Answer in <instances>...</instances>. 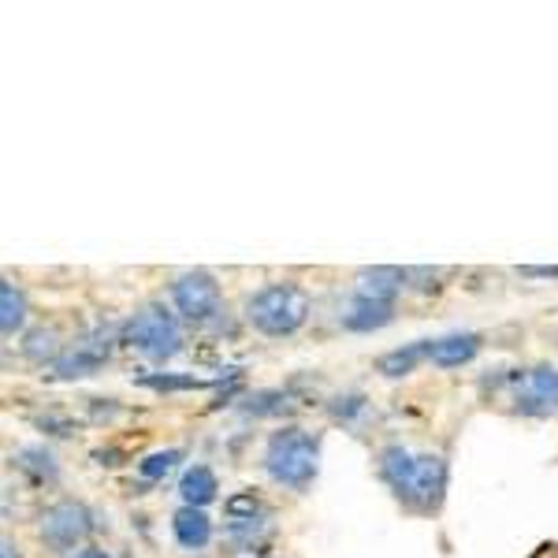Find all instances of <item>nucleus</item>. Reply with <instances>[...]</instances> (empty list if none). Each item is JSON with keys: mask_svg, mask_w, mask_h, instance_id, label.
<instances>
[{"mask_svg": "<svg viewBox=\"0 0 558 558\" xmlns=\"http://www.w3.org/2000/svg\"><path fill=\"white\" fill-rule=\"evenodd\" d=\"M246 317L265 336H294L310 317V294L294 283H268L246 302Z\"/></svg>", "mask_w": 558, "mask_h": 558, "instance_id": "obj_2", "label": "nucleus"}, {"mask_svg": "<svg viewBox=\"0 0 558 558\" xmlns=\"http://www.w3.org/2000/svg\"><path fill=\"white\" fill-rule=\"evenodd\" d=\"M172 525H175V539H179L183 547H191V551H197V547H205V544H209V536H213L209 518H205L197 507H183V510H179V514L172 518Z\"/></svg>", "mask_w": 558, "mask_h": 558, "instance_id": "obj_11", "label": "nucleus"}, {"mask_svg": "<svg viewBox=\"0 0 558 558\" xmlns=\"http://www.w3.org/2000/svg\"><path fill=\"white\" fill-rule=\"evenodd\" d=\"M23 317H26V302H23V291L15 283H0V328L4 336H15L23 328Z\"/></svg>", "mask_w": 558, "mask_h": 558, "instance_id": "obj_14", "label": "nucleus"}, {"mask_svg": "<svg viewBox=\"0 0 558 558\" xmlns=\"http://www.w3.org/2000/svg\"><path fill=\"white\" fill-rule=\"evenodd\" d=\"M317 458L320 447L310 432L302 428H283L268 439L265 447V470L272 481L287 484V488H305L317 476Z\"/></svg>", "mask_w": 558, "mask_h": 558, "instance_id": "obj_3", "label": "nucleus"}, {"mask_svg": "<svg viewBox=\"0 0 558 558\" xmlns=\"http://www.w3.org/2000/svg\"><path fill=\"white\" fill-rule=\"evenodd\" d=\"M380 473L413 507H436L447 488V462L439 454H410L407 447H387Z\"/></svg>", "mask_w": 558, "mask_h": 558, "instance_id": "obj_1", "label": "nucleus"}, {"mask_svg": "<svg viewBox=\"0 0 558 558\" xmlns=\"http://www.w3.org/2000/svg\"><path fill=\"white\" fill-rule=\"evenodd\" d=\"M0 551H4V558H20V547H15L12 539H4V544H0Z\"/></svg>", "mask_w": 558, "mask_h": 558, "instance_id": "obj_20", "label": "nucleus"}, {"mask_svg": "<svg viewBox=\"0 0 558 558\" xmlns=\"http://www.w3.org/2000/svg\"><path fill=\"white\" fill-rule=\"evenodd\" d=\"M428 347V357L436 362L439 368H458L465 362H473V354L481 350V336L465 331V336H444V339H432Z\"/></svg>", "mask_w": 558, "mask_h": 558, "instance_id": "obj_8", "label": "nucleus"}, {"mask_svg": "<svg viewBox=\"0 0 558 558\" xmlns=\"http://www.w3.org/2000/svg\"><path fill=\"white\" fill-rule=\"evenodd\" d=\"M402 283H407V272L402 268H365L362 276H357V294L362 299H373V302H387L395 305V294L402 291Z\"/></svg>", "mask_w": 558, "mask_h": 558, "instance_id": "obj_9", "label": "nucleus"}, {"mask_svg": "<svg viewBox=\"0 0 558 558\" xmlns=\"http://www.w3.org/2000/svg\"><path fill=\"white\" fill-rule=\"evenodd\" d=\"M146 384L157 387V391H165V387H202V380H194V376H149Z\"/></svg>", "mask_w": 558, "mask_h": 558, "instance_id": "obj_17", "label": "nucleus"}, {"mask_svg": "<svg viewBox=\"0 0 558 558\" xmlns=\"http://www.w3.org/2000/svg\"><path fill=\"white\" fill-rule=\"evenodd\" d=\"M514 402L521 413H533V417L558 413V368L536 365L521 373L514 380Z\"/></svg>", "mask_w": 558, "mask_h": 558, "instance_id": "obj_7", "label": "nucleus"}, {"mask_svg": "<svg viewBox=\"0 0 558 558\" xmlns=\"http://www.w3.org/2000/svg\"><path fill=\"white\" fill-rule=\"evenodd\" d=\"M123 336H128V343L138 350V354L153 357V362H165V357H172L175 350L183 347L175 317L160 310V305H146L142 313H134V320L128 324Z\"/></svg>", "mask_w": 558, "mask_h": 558, "instance_id": "obj_4", "label": "nucleus"}, {"mask_svg": "<svg viewBox=\"0 0 558 558\" xmlns=\"http://www.w3.org/2000/svg\"><path fill=\"white\" fill-rule=\"evenodd\" d=\"M105 357H108V343L83 339V343H75V350H68V354L57 357V373L60 376H86V373H94Z\"/></svg>", "mask_w": 558, "mask_h": 558, "instance_id": "obj_10", "label": "nucleus"}, {"mask_svg": "<svg viewBox=\"0 0 558 558\" xmlns=\"http://www.w3.org/2000/svg\"><path fill=\"white\" fill-rule=\"evenodd\" d=\"M521 276H544V279H555V276H558V265H555V268H521Z\"/></svg>", "mask_w": 558, "mask_h": 558, "instance_id": "obj_19", "label": "nucleus"}, {"mask_svg": "<svg viewBox=\"0 0 558 558\" xmlns=\"http://www.w3.org/2000/svg\"><path fill=\"white\" fill-rule=\"evenodd\" d=\"M179 451H157V454H149L146 462H142V476H149V481H160V476H168L175 470V462H179Z\"/></svg>", "mask_w": 558, "mask_h": 558, "instance_id": "obj_16", "label": "nucleus"}, {"mask_svg": "<svg viewBox=\"0 0 558 558\" xmlns=\"http://www.w3.org/2000/svg\"><path fill=\"white\" fill-rule=\"evenodd\" d=\"M75 558H108L105 551H97V547H89V551H78Z\"/></svg>", "mask_w": 558, "mask_h": 558, "instance_id": "obj_21", "label": "nucleus"}, {"mask_svg": "<svg viewBox=\"0 0 558 558\" xmlns=\"http://www.w3.org/2000/svg\"><path fill=\"white\" fill-rule=\"evenodd\" d=\"M421 357H428V347L425 343H413L407 350H391V354H384L380 362H376V368H380L384 376H407L417 368Z\"/></svg>", "mask_w": 558, "mask_h": 558, "instance_id": "obj_15", "label": "nucleus"}, {"mask_svg": "<svg viewBox=\"0 0 558 558\" xmlns=\"http://www.w3.org/2000/svg\"><path fill=\"white\" fill-rule=\"evenodd\" d=\"M179 492H183L186 507L202 510L205 502L216 499V492H220V488H216V473L209 470V465H194V470L183 473V484H179Z\"/></svg>", "mask_w": 558, "mask_h": 558, "instance_id": "obj_13", "label": "nucleus"}, {"mask_svg": "<svg viewBox=\"0 0 558 558\" xmlns=\"http://www.w3.org/2000/svg\"><path fill=\"white\" fill-rule=\"evenodd\" d=\"M172 302L186 320H209L220 310V283L209 272H186L175 279L172 287Z\"/></svg>", "mask_w": 558, "mask_h": 558, "instance_id": "obj_6", "label": "nucleus"}, {"mask_svg": "<svg viewBox=\"0 0 558 558\" xmlns=\"http://www.w3.org/2000/svg\"><path fill=\"white\" fill-rule=\"evenodd\" d=\"M228 514H231V518H239V514H250V518H254V514H257V499H254V495H235V499L228 502Z\"/></svg>", "mask_w": 558, "mask_h": 558, "instance_id": "obj_18", "label": "nucleus"}, {"mask_svg": "<svg viewBox=\"0 0 558 558\" xmlns=\"http://www.w3.org/2000/svg\"><path fill=\"white\" fill-rule=\"evenodd\" d=\"M89 529H94V521H89V510L83 502H57V507H49L38 521V533L45 544H52L57 551H71V547H78L83 539L89 536Z\"/></svg>", "mask_w": 558, "mask_h": 558, "instance_id": "obj_5", "label": "nucleus"}, {"mask_svg": "<svg viewBox=\"0 0 558 558\" xmlns=\"http://www.w3.org/2000/svg\"><path fill=\"white\" fill-rule=\"evenodd\" d=\"M391 313H395V305L373 302V299H362V294H357L354 305L347 310L343 324L350 331H373V328H384V324L391 320Z\"/></svg>", "mask_w": 558, "mask_h": 558, "instance_id": "obj_12", "label": "nucleus"}]
</instances>
